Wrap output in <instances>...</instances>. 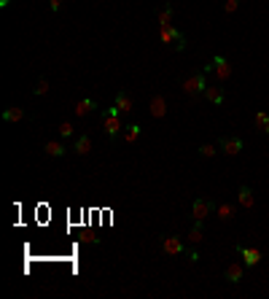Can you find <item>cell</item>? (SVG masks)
Masks as SVG:
<instances>
[{"instance_id":"22","label":"cell","mask_w":269,"mask_h":299,"mask_svg":"<svg viewBox=\"0 0 269 299\" xmlns=\"http://www.w3.org/2000/svg\"><path fill=\"white\" fill-rule=\"evenodd\" d=\"M22 119H24V111H22V108H6V111H3V122H22Z\"/></svg>"},{"instance_id":"25","label":"cell","mask_w":269,"mask_h":299,"mask_svg":"<svg viewBox=\"0 0 269 299\" xmlns=\"http://www.w3.org/2000/svg\"><path fill=\"white\" fill-rule=\"evenodd\" d=\"M46 92H49V78H38V84L33 87V94L38 97V94H46Z\"/></svg>"},{"instance_id":"6","label":"cell","mask_w":269,"mask_h":299,"mask_svg":"<svg viewBox=\"0 0 269 299\" xmlns=\"http://www.w3.org/2000/svg\"><path fill=\"white\" fill-rule=\"evenodd\" d=\"M234 251L240 253V256H242V262H245V267H251V270L261 264V251H258V248H245V246H237Z\"/></svg>"},{"instance_id":"4","label":"cell","mask_w":269,"mask_h":299,"mask_svg":"<svg viewBox=\"0 0 269 299\" xmlns=\"http://www.w3.org/2000/svg\"><path fill=\"white\" fill-rule=\"evenodd\" d=\"M159 246H162L164 253H170V256H186V246L178 235H170V237H159Z\"/></svg>"},{"instance_id":"10","label":"cell","mask_w":269,"mask_h":299,"mask_svg":"<svg viewBox=\"0 0 269 299\" xmlns=\"http://www.w3.org/2000/svg\"><path fill=\"white\" fill-rule=\"evenodd\" d=\"M97 100H92V97H84V100H78V103H76V108H73V113H76V116L78 119H81V116H89V113H94V111H97Z\"/></svg>"},{"instance_id":"9","label":"cell","mask_w":269,"mask_h":299,"mask_svg":"<svg viewBox=\"0 0 269 299\" xmlns=\"http://www.w3.org/2000/svg\"><path fill=\"white\" fill-rule=\"evenodd\" d=\"M148 111H151L153 119H164L167 116V100H164L162 94H153L151 103H148Z\"/></svg>"},{"instance_id":"19","label":"cell","mask_w":269,"mask_h":299,"mask_svg":"<svg viewBox=\"0 0 269 299\" xmlns=\"http://www.w3.org/2000/svg\"><path fill=\"white\" fill-rule=\"evenodd\" d=\"M253 122H256V129L261 132V135H269V113L267 111H256Z\"/></svg>"},{"instance_id":"7","label":"cell","mask_w":269,"mask_h":299,"mask_svg":"<svg viewBox=\"0 0 269 299\" xmlns=\"http://www.w3.org/2000/svg\"><path fill=\"white\" fill-rule=\"evenodd\" d=\"M218 148H221L223 154H229V157H237V154L242 151V141L240 138H218Z\"/></svg>"},{"instance_id":"17","label":"cell","mask_w":269,"mask_h":299,"mask_svg":"<svg viewBox=\"0 0 269 299\" xmlns=\"http://www.w3.org/2000/svg\"><path fill=\"white\" fill-rule=\"evenodd\" d=\"M216 216L221 218V221H232V218L237 216V208H234L232 202H221V205H216Z\"/></svg>"},{"instance_id":"18","label":"cell","mask_w":269,"mask_h":299,"mask_svg":"<svg viewBox=\"0 0 269 299\" xmlns=\"http://www.w3.org/2000/svg\"><path fill=\"white\" fill-rule=\"evenodd\" d=\"M172 6L167 3V6H159V11H156V19H159V27H167V24H172Z\"/></svg>"},{"instance_id":"30","label":"cell","mask_w":269,"mask_h":299,"mask_svg":"<svg viewBox=\"0 0 269 299\" xmlns=\"http://www.w3.org/2000/svg\"><path fill=\"white\" fill-rule=\"evenodd\" d=\"M11 6V0H0V8H8Z\"/></svg>"},{"instance_id":"14","label":"cell","mask_w":269,"mask_h":299,"mask_svg":"<svg viewBox=\"0 0 269 299\" xmlns=\"http://www.w3.org/2000/svg\"><path fill=\"white\" fill-rule=\"evenodd\" d=\"M237 202H240L242 208H248V211H251V208L256 205V199H253V189L242 183V186H240V192H237Z\"/></svg>"},{"instance_id":"8","label":"cell","mask_w":269,"mask_h":299,"mask_svg":"<svg viewBox=\"0 0 269 299\" xmlns=\"http://www.w3.org/2000/svg\"><path fill=\"white\" fill-rule=\"evenodd\" d=\"M223 278H226L232 286H237V283H242V278H245V267H242V264H237V262H232L226 270H223Z\"/></svg>"},{"instance_id":"15","label":"cell","mask_w":269,"mask_h":299,"mask_svg":"<svg viewBox=\"0 0 269 299\" xmlns=\"http://www.w3.org/2000/svg\"><path fill=\"white\" fill-rule=\"evenodd\" d=\"M181 35H183V33H181V30H175L172 24H167V27H159V41H162V43H175Z\"/></svg>"},{"instance_id":"1","label":"cell","mask_w":269,"mask_h":299,"mask_svg":"<svg viewBox=\"0 0 269 299\" xmlns=\"http://www.w3.org/2000/svg\"><path fill=\"white\" fill-rule=\"evenodd\" d=\"M207 87H210V84H207V73H205V70L194 73V76H188L186 81H183V92L191 94V97H199V94H205Z\"/></svg>"},{"instance_id":"24","label":"cell","mask_w":269,"mask_h":299,"mask_svg":"<svg viewBox=\"0 0 269 299\" xmlns=\"http://www.w3.org/2000/svg\"><path fill=\"white\" fill-rule=\"evenodd\" d=\"M59 135H62V138H73V135H76V127H73L70 122H62V124H59Z\"/></svg>"},{"instance_id":"12","label":"cell","mask_w":269,"mask_h":299,"mask_svg":"<svg viewBox=\"0 0 269 299\" xmlns=\"http://www.w3.org/2000/svg\"><path fill=\"white\" fill-rule=\"evenodd\" d=\"M43 151H46V157H51V159H62L65 154H67V148H65L62 141H49L46 146H43Z\"/></svg>"},{"instance_id":"20","label":"cell","mask_w":269,"mask_h":299,"mask_svg":"<svg viewBox=\"0 0 269 299\" xmlns=\"http://www.w3.org/2000/svg\"><path fill=\"white\" fill-rule=\"evenodd\" d=\"M202 240H205V232H202V221H194V227L188 229V243H191V246H199Z\"/></svg>"},{"instance_id":"3","label":"cell","mask_w":269,"mask_h":299,"mask_svg":"<svg viewBox=\"0 0 269 299\" xmlns=\"http://www.w3.org/2000/svg\"><path fill=\"white\" fill-rule=\"evenodd\" d=\"M213 211H216V202H213V199L197 197L191 202V218H194V221H202V224H205V218L210 216Z\"/></svg>"},{"instance_id":"28","label":"cell","mask_w":269,"mask_h":299,"mask_svg":"<svg viewBox=\"0 0 269 299\" xmlns=\"http://www.w3.org/2000/svg\"><path fill=\"white\" fill-rule=\"evenodd\" d=\"M49 8H51V14H59V8H62V0H51V3H49Z\"/></svg>"},{"instance_id":"21","label":"cell","mask_w":269,"mask_h":299,"mask_svg":"<svg viewBox=\"0 0 269 299\" xmlns=\"http://www.w3.org/2000/svg\"><path fill=\"white\" fill-rule=\"evenodd\" d=\"M205 100H210V103L221 106L223 100H226V94H223V89H221V87H207V89H205Z\"/></svg>"},{"instance_id":"2","label":"cell","mask_w":269,"mask_h":299,"mask_svg":"<svg viewBox=\"0 0 269 299\" xmlns=\"http://www.w3.org/2000/svg\"><path fill=\"white\" fill-rule=\"evenodd\" d=\"M202 70H205V73H216L218 81H229V78H232V62H229L226 57H213Z\"/></svg>"},{"instance_id":"26","label":"cell","mask_w":269,"mask_h":299,"mask_svg":"<svg viewBox=\"0 0 269 299\" xmlns=\"http://www.w3.org/2000/svg\"><path fill=\"white\" fill-rule=\"evenodd\" d=\"M237 8H240V0H226V3H223V11L226 14H234Z\"/></svg>"},{"instance_id":"11","label":"cell","mask_w":269,"mask_h":299,"mask_svg":"<svg viewBox=\"0 0 269 299\" xmlns=\"http://www.w3.org/2000/svg\"><path fill=\"white\" fill-rule=\"evenodd\" d=\"M113 106H116L121 113H132L134 111V100H132V94H129V92H118L116 100H113Z\"/></svg>"},{"instance_id":"5","label":"cell","mask_w":269,"mask_h":299,"mask_svg":"<svg viewBox=\"0 0 269 299\" xmlns=\"http://www.w3.org/2000/svg\"><path fill=\"white\" fill-rule=\"evenodd\" d=\"M124 127H127V124H124V116H108V113H102V129H105L108 138L116 141V138L124 132Z\"/></svg>"},{"instance_id":"23","label":"cell","mask_w":269,"mask_h":299,"mask_svg":"<svg viewBox=\"0 0 269 299\" xmlns=\"http://www.w3.org/2000/svg\"><path fill=\"white\" fill-rule=\"evenodd\" d=\"M216 146H213V143H202V146H199V157H205V159H210V157H216Z\"/></svg>"},{"instance_id":"27","label":"cell","mask_w":269,"mask_h":299,"mask_svg":"<svg viewBox=\"0 0 269 299\" xmlns=\"http://www.w3.org/2000/svg\"><path fill=\"white\" fill-rule=\"evenodd\" d=\"M186 259H188L191 264H197V262H199V251H197V248H186Z\"/></svg>"},{"instance_id":"13","label":"cell","mask_w":269,"mask_h":299,"mask_svg":"<svg viewBox=\"0 0 269 299\" xmlns=\"http://www.w3.org/2000/svg\"><path fill=\"white\" fill-rule=\"evenodd\" d=\"M73 151H76L78 157L92 154V138H89V135H78L76 141H73Z\"/></svg>"},{"instance_id":"29","label":"cell","mask_w":269,"mask_h":299,"mask_svg":"<svg viewBox=\"0 0 269 299\" xmlns=\"http://www.w3.org/2000/svg\"><path fill=\"white\" fill-rule=\"evenodd\" d=\"M172 46H175V52H183V49H186V38L181 35V38H178L175 43H172Z\"/></svg>"},{"instance_id":"16","label":"cell","mask_w":269,"mask_h":299,"mask_svg":"<svg viewBox=\"0 0 269 299\" xmlns=\"http://www.w3.org/2000/svg\"><path fill=\"white\" fill-rule=\"evenodd\" d=\"M121 135H124V143H137V141H140V135H143V127L132 122V124H127V127H124Z\"/></svg>"}]
</instances>
